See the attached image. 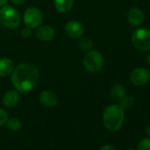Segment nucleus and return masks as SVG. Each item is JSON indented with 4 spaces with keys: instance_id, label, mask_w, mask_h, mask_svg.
I'll list each match as a JSON object with an SVG mask.
<instances>
[{
    "instance_id": "obj_1",
    "label": "nucleus",
    "mask_w": 150,
    "mask_h": 150,
    "mask_svg": "<svg viewBox=\"0 0 150 150\" xmlns=\"http://www.w3.org/2000/svg\"><path fill=\"white\" fill-rule=\"evenodd\" d=\"M39 79V71L35 64L31 63H22L14 67L11 80L17 91L27 94L37 86Z\"/></svg>"
},
{
    "instance_id": "obj_2",
    "label": "nucleus",
    "mask_w": 150,
    "mask_h": 150,
    "mask_svg": "<svg viewBox=\"0 0 150 150\" xmlns=\"http://www.w3.org/2000/svg\"><path fill=\"white\" fill-rule=\"evenodd\" d=\"M125 111L120 104H110L105 108L103 113V122L105 128L111 132H117L123 125Z\"/></svg>"
},
{
    "instance_id": "obj_3",
    "label": "nucleus",
    "mask_w": 150,
    "mask_h": 150,
    "mask_svg": "<svg viewBox=\"0 0 150 150\" xmlns=\"http://www.w3.org/2000/svg\"><path fill=\"white\" fill-rule=\"evenodd\" d=\"M21 21L19 12L12 6H5L0 9V23L8 28H16Z\"/></svg>"
},
{
    "instance_id": "obj_4",
    "label": "nucleus",
    "mask_w": 150,
    "mask_h": 150,
    "mask_svg": "<svg viewBox=\"0 0 150 150\" xmlns=\"http://www.w3.org/2000/svg\"><path fill=\"white\" fill-rule=\"evenodd\" d=\"M83 65L91 73L100 71L104 65V57L98 50H89L83 58Z\"/></svg>"
},
{
    "instance_id": "obj_5",
    "label": "nucleus",
    "mask_w": 150,
    "mask_h": 150,
    "mask_svg": "<svg viewBox=\"0 0 150 150\" xmlns=\"http://www.w3.org/2000/svg\"><path fill=\"white\" fill-rule=\"evenodd\" d=\"M132 42L135 49L146 52L150 50V29L146 28H139L132 32Z\"/></svg>"
},
{
    "instance_id": "obj_6",
    "label": "nucleus",
    "mask_w": 150,
    "mask_h": 150,
    "mask_svg": "<svg viewBox=\"0 0 150 150\" xmlns=\"http://www.w3.org/2000/svg\"><path fill=\"white\" fill-rule=\"evenodd\" d=\"M42 20V13L36 7H29L24 12L23 21L25 25L30 29L37 28L39 26H41Z\"/></svg>"
},
{
    "instance_id": "obj_7",
    "label": "nucleus",
    "mask_w": 150,
    "mask_h": 150,
    "mask_svg": "<svg viewBox=\"0 0 150 150\" xmlns=\"http://www.w3.org/2000/svg\"><path fill=\"white\" fill-rule=\"evenodd\" d=\"M150 79L149 71L144 67L135 68L130 74V81L137 87L145 86Z\"/></svg>"
},
{
    "instance_id": "obj_8",
    "label": "nucleus",
    "mask_w": 150,
    "mask_h": 150,
    "mask_svg": "<svg viewBox=\"0 0 150 150\" xmlns=\"http://www.w3.org/2000/svg\"><path fill=\"white\" fill-rule=\"evenodd\" d=\"M64 32L70 38H80L83 35L85 29L83 25L77 21H70L64 26Z\"/></svg>"
},
{
    "instance_id": "obj_9",
    "label": "nucleus",
    "mask_w": 150,
    "mask_h": 150,
    "mask_svg": "<svg viewBox=\"0 0 150 150\" xmlns=\"http://www.w3.org/2000/svg\"><path fill=\"white\" fill-rule=\"evenodd\" d=\"M127 21L133 27H139L145 21V14L143 11L138 7L130 9L127 13Z\"/></svg>"
},
{
    "instance_id": "obj_10",
    "label": "nucleus",
    "mask_w": 150,
    "mask_h": 150,
    "mask_svg": "<svg viewBox=\"0 0 150 150\" xmlns=\"http://www.w3.org/2000/svg\"><path fill=\"white\" fill-rule=\"evenodd\" d=\"M39 100H40V103L43 106L48 107V108L55 107L58 102V98L57 95L54 92L49 91V90H44L41 92L39 96Z\"/></svg>"
},
{
    "instance_id": "obj_11",
    "label": "nucleus",
    "mask_w": 150,
    "mask_h": 150,
    "mask_svg": "<svg viewBox=\"0 0 150 150\" xmlns=\"http://www.w3.org/2000/svg\"><path fill=\"white\" fill-rule=\"evenodd\" d=\"M21 99V95L20 92L17 91L16 89H12L7 92L3 96V104L6 108H13L15 107Z\"/></svg>"
},
{
    "instance_id": "obj_12",
    "label": "nucleus",
    "mask_w": 150,
    "mask_h": 150,
    "mask_svg": "<svg viewBox=\"0 0 150 150\" xmlns=\"http://www.w3.org/2000/svg\"><path fill=\"white\" fill-rule=\"evenodd\" d=\"M35 36L43 42H48L50 41L54 38L55 36V30L52 27L50 26H39L35 31Z\"/></svg>"
},
{
    "instance_id": "obj_13",
    "label": "nucleus",
    "mask_w": 150,
    "mask_h": 150,
    "mask_svg": "<svg viewBox=\"0 0 150 150\" xmlns=\"http://www.w3.org/2000/svg\"><path fill=\"white\" fill-rule=\"evenodd\" d=\"M14 67V63L11 58H0V77H6L12 74Z\"/></svg>"
},
{
    "instance_id": "obj_14",
    "label": "nucleus",
    "mask_w": 150,
    "mask_h": 150,
    "mask_svg": "<svg viewBox=\"0 0 150 150\" xmlns=\"http://www.w3.org/2000/svg\"><path fill=\"white\" fill-rule=\"evenodd\" d=\"M74 4V0H54V6L57 11L61 13L70 12Z\"/></svg>"
},
{
    "instance_id": "obj_15",
    "label": "nucleus",
    "mask_w": 150,
    "mask_h": 150,
    "mask_svg": "<svg viewBox=\"0 0 150 150\" xmlns=\"http://www.w3.org/2000/svg\"><path fill=\"white\" fill-rule=\"evenodd\" d=\"M126 96V90L121 84H115L110 90V97L113 101L119 103Z\"/></svg>"
},
{
    "instance_id": "obj_16",
    "label": "nucleus",
    "mask_w": 150,
    "mask_h": 150,
    "mask_svg": "<svg viewBox=\"0 0 150 150\" xmlns=\"http://www.w3.org/2000/svg\"><path fill=\"white\" fill-rule=\"evenodd\" d=\"M8 127L9 130H11L12 132H17L19 130H21L22 124L21 122V120L17 117H11L8 118L6 124Z\"/></svg>"
},
{
    "instance_id": "obj_17",
    "label": "nucleus",
    "mask_w": 150,
    "mask_h": 150,
    "mask_svg": "<svg viewBox=\"0 0 150 150\" xmlns=\"http://www.w3.org/2000/svg\"><path fill=\"white\" fill-rule=\"evenodd\" d=\"M79 47L84 52H88L92 50L93 42L88 37H81L79 41Z\"/></svg>"
},
{
    "instance_id": "obj_18",
    "label": "nucleus",
    "mask_w": 150,
    "mask_h": 150,
    "mask_svg": "<svg viewBox=\"0 0 150 150\" xmlns=\"http://www.w3.org/2000/svg\"><path fill=\"white\" fill-rule=\"evenodd\" d=\"M135 103V100L132 96H125L120 102L119 104L121 105V107L125 110V109H130L132 108Z\"/></svg>"
},
{
    "instance_id": "obj_19",
    "label": "nucleus",
    "mask_w": 150,
    "mask_h": 150,
    "mask_svg": "<svg viewBox=\"0 0 150 150\" xmlns=\"http://www.w3.org/2000/svg\"><path fill=\"white\" fill-rule=\"evenodd\" d=\"M137 150H150V138L142 139L138 144Z\"/></svg>"
},
{
    "instance_id": "obj_20",
    "label": "nucleus",
    "mask_w": 150,
    "mask_h": 150,
    "mask_svg": "<svg viewBox=\"0 0 150 150\" xmlns=\"http://www.w3.org/2000/svg\"><path fill=\"white\" fill-rule=\"evenodd\" d=\"M8 120V114L7 112L4 110L0 108V127H2L6 124Z\"/></svg>"
},
{
    "instance_id": "obj_21",
    "label": "nucleus",
    "mask_w": 150,
    "mask_h": 150,
    "mask_svg": "<svg viewBox=\"0 0 150 150\" xmlns=\"http://www.w3.org/2000/svg\"><path fill=\"white\" fill-rule=\"evenodd\" d=\"M21 35H22L24 38H28V37H29L30 35H31V29H30L29 28L26 27V28H24L21 30Z\"/></svg>"
},
{
    "instance_id": "obj_22",
    "label": "nucleus",
    "mask_w": 150,
    "mask_h": 150,
    "mask_svg": "<svg viewBox=\"0 0 150 150\" xmlns=\"http://www.w3.org/2000/svg\"><path fill=\"white\" fill-rule=\"evenodd\" d=\"M99 150H117V149L111 145H104Z\"/></svg>"
},
{
    "instance_id": "obj_23",
    "label": "nucleus",
    "mask_w": 150,
    "mask_h": 150,
    "mask_svg": "<svg viewBox=\"0 0 150 150\" xmlns=\"http://www.w3.org/2000/svg\"><path fill=\"white\" fill-rule=\"evenodd\" d=\"M11 1L15 6H21V5H22L26 1V0H11Z\"/></svg>"
},
{
    "instance_id": "obj_24",
    "label": "nucleus",
    "mask_w": 150,
    "mask_h": 150,
    "mask_svg": "<svg viewBox=\"0 0 150 150\" xmlns=\"http://www.w3.org/2000/svg\"><path fill=\"white\" fill-rule=\"evenodd\" d=\"M145 132H146V134L150 138V125H148L146 127V130H145Z\"/></svg>"
},
{
    "instance_id": "obj_25",
    "label": "nucleus",
    "mask_w": 150,
    "mask_h": 150,
    "mask_svg": "<svg viewBox=\"0 0 150 150\" xmlns=\"http://www.w3.org/2000/svg\"><path fill=\"white\" fill-rule=\"evenodd\" d=\"M6 4H7V0H0V7L6 6Z\"/></svg>"
},
{
    "instance_id": "obj_26",
    "label": "nucleus",
    "mask_w": 150,
    "mask_h": 150,
    "mask_svg": "<svg viewBox=\"0 0 150 150\" xmlns=\"http://www.w3.org/2000/svg\"><path fill=\"white\" fill-rule=\"evenodd\" d=\"M146 63H147V64L150 66V53L146 56Z\"/></svg>"
},
{
    "instance_id": "obj_27",
    "label": "nucleus",
    "mask_w": 150,
    "mask_h": 150,
    "mask_svg": "<svg viewBox=\"0 0 150 150\" xmlns=\"http://www.w3.org/2000/svg\"><path fill=\"white\" fill-rule=\"evenodd\" d=\"M125 150H134V149H132V148H128V149H125Z\"/></svg>"
}]
</instances>
